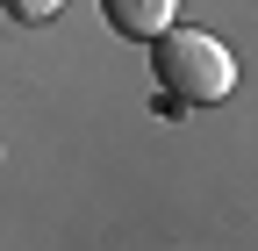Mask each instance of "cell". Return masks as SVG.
Returning <instances> with one entry per match:
<instances>
[{
	"label": "cell",
	"mask_w": 258,
	"mask_h": 251,
	"mask_svg": "<svg viewBox=\"0 0 258 251\" xmlns=\"http://www.w3.org/2000/svg\"><path fill=\"white\" fill-rule=\"evenodd\" d=\"M151 72H158V86H165L179 108H208V101H222V93L237 86L230 50H222L208 29H158L151 36Z\"/></svg>",
	"instance_id": "6da1fadb"
},
{
	"label": "cell",
	"mask_w": 258,
	"mask_h": 251,
	"mask_svg": "<svg viewBox=\"0 0 258 251\" xmlns=\"http://www.w3.org/2000/svg\"><path fill=\"white\" fill-rule=\"evenodd\" d=\"M101 15L115 36H158V29H172V0H101Z\"/></svg>",
	"instance_id": "7a4b0ae2"
},
{
	"label": "cell",
	"mask_w": 258,
	"mask_h": 251,
	"mask_svg": "<svg viewBox=\"0 0 258 251\" xmlns=\"http://www.w3.org/2000/svg\"><path fill=\"white\" fill-rule=\"evenodd\" d=\"M57 8H64V0H8V15H15V22H50Z\"/></svg>",
	"instance_id": "3957f363"
}]
</instances>
